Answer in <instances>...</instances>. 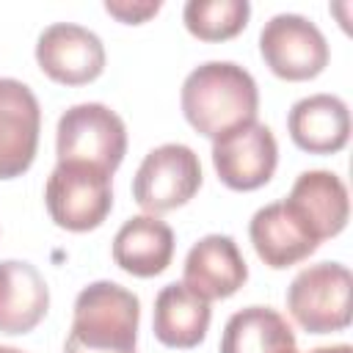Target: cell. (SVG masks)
<instances>
[{
	"label": "cell",
	"instance_id": "obj_10",
	"mask_svg": "<svg viewBox=\"0 0 353 353\" xmlns=\"http://www.w3.org/2000/svg\"><path fill=\"white\" fill-rule=\"evenodd\" d=\"M41 108L17 77H0V179L22 176L36 157Z\"/></svg>",
	"mask_w": 353,
	"mask_h": 353
},
{
	"label": "cell",
	"instance_id": "obj_1",
	"mask_svg": "<svg viewBox=\"0 0 353 353\" xmlns=\"http://www.w3.org/2000/svg\"><path fill=\"white\" fill-rule=\"evenodd\" d=\"M179 105L185 121L204 138H218L226 130L256 121L259 88L248 69L234 61L199 63L182 83Z\"/></svg>",
	"mask_w": 353,
	"mask_h": 353
},
{
	"label": "cell",
	"instance_id": "obj_7",
	"mask_svg": "<svg viewBox=\"0 0 353 353\" xmlns=\"http://www.w3.org/2000/svg\"><path fill=\"white\" fill-rule=\"evenodd\" d=\"M259 55L281 80H312L328 66V41L323 30L301 14H276L259 30Z\"/></svg>",
	"mask_w": 353,
	"mask_h": 353
},
{
	"label": "cell",
	"instance_id": "obj_8",
	"mask_svg": "<svg viewBox=\"0 0 353 353\" xmlns=\"http://www.w3.org/2000/svg\"><path fill=\"white\" fill-rule=\"evenodd\" d=\"M212 165L232 190H256L270 182L279 165V143L262 121H245L212 138Z\"/></svg>",
	"mask_w": 353,
	"mask_h": 353
},
{
	"label": "cell",
	"instance_id": "obj_4",
	"mask_svg": "<svg viewBox=\"0 0 353 353\" xmlns=\"http://www.w3.org/2000/svg\"><path fill=\"white\" fill-rule=\"evenodd\" d=\"M113 174L88 163H58L47 176L44 204L55 226L66 232H91L102 226L113 207Z\"/></svg>",
	"mask_w": 353,
	"mask_h": 353
},
{
	"label": "cell",
	"instance_id": "obj_13",
	"mask_svg": "<svg viewBox=\"0 0 353 353\" xmlns=\"http://www.w3.org/2000/svg\"><path fill=\"white\" fill-rule=\"evenodd\" d=\"M287 132L309 154H334L350 138V110L336 94L303 97L287 113Z\"/></svg>",
	"mask_w": 353,
	"mask_h": 353
},
{
	"label": "cell",
	"instance_id": "obj_15",
	"mask_svg": "<svg viewBox=\"0 0 353 353\" xmlns=\"http://www.w3.org/2000/svg\"><path fill=\"white\" fill-rule=\"evenodd\" d=\"M174 256V232L157 215L127 218L113 237V262L138 279L160 276Z\"/></svg>",
	"mask_w": 353,
	"mask_h": 353
},
{
	"label": "cell",
	"instance_id": "obj_9",
	"mask_svg": "<svg viewBox=\"0 0 353 353\" xmlns=\"http://www.w3.org/2000/svg\"><path fill=\"white\" fill-rule=\"evenodd\" d=\"M39 69L61 85H85L105 69L102 39L74 22H52L36 41Z\"/></svg>",
	"mask_w": 353,
	"mask_h": 353
},
{
	"label": "cell",
	"instance_id": "obj_20",
	"mask_svg": "<svg viewBox=\"0 0 353 353\" xmlns=\"http://www.w3.org/2000/svg\"><path fill=\"white\" fill-rule=\"evenodd\" d=\"M160 0H105V11L127 25H141L160 11Z\"/></svg>",
	"mask_w": 353,
	"mask_h": 353
},
{
	"label": "cell",
	"instance_id": "obj_22",
	"mask_svg": "<svg viewBox=\"0 0 353 353\" xmlns=\"http://www.w3.org/2000/svg\"><path fill=\"white\" fill-rule=\"evenodd\" d=\"M0 353H22L19 347H8V345H0Z\"/></svg>",
	"mask_w": 353,
	"mask_h": 353
},
{
	"label": "cell",
	"instance_id": "obj_11",
	"mask_svg": "<svg viewBox=\"0 0 353 353\" xmlns=\"http://www.w3.org/2000/svg\"><path fill=\"white\" fill-rule=\"evenodd\" d=\"M248 237L256 256L273 270L303 262L320 245L309 221L287 199L259 207L248 223Z\"/></svg>",
	"mask_w": 353,
	"mask_h": 353
},
{
	"label": "cell",
	"instance_id": "obj_14",
	"mask_svg": "<svg viewBox=\"0 0 353 353\" xmlns=\"http://www.w3.org/2000/svg\"><path fill=\"white\" fill-rule=\"evenodd\" d=\"M50 309V287L25 259L0 262V334L33 331Z\"/></svg>",
	"mask_w": 353,
	"mask_h": 353
},
{
	"label": "cell",
	"instance_id": "obj_21",
	"mask_svg": "<svg viewBox=\"0 0 353 353\" xmlns=\"http://www.w3.org/2000/svg\"><path fill=\"white\" fill-rule=\"evenodd\" d=\"M309 353H353V347L350 345H323V347H312Z\"/></svg>",
	"mask_w": 353,
	"mask_h": 353
},
{
	"label": "cell",
	"instance_id": "obj_19",
	"mask_svg": "<svg viewBox=\"0 0 353 353\" xmlns=\"http://www.w3.org/2000/svg\"><path fill=\"white\" fill-rule=\"evenodd\" d=\"M251 17L248 0H188L182 8L185 28L201 41H226L237 36Z\"/></svg>",
	"mask_w": 353,
	"mask_h": 353
},
{
	"label": "cell",
	"instance_id": "obj_16",
	"mask_svg": "<svg viewBox=\"0 0 353 353\" xmlns=\"http://www.w3.org/2000/svg\"><path fill=\"white\" fill-rule=\"evenodd\" d=\"M210 301L182 281L165 284L154 298L152 331L165 347H196L210 328Z\"/></svg>",
	"mask_w": 353,
	"mask_h": 353
},
{
	"label": "cell",
	"instance_id": "obj_3",
	"mask_svg": "<svg viewBox=\"0 0 353 353\" xmlns=\"http://www.w3.org/2000/svg\"><path fill=\"white\" fill-rule=\"evenodd\" d=\"M58 163H88L113 174L127 154V127L102 102H80L61 113L55 130Z\"/></svg>",
	"mask_w": 353,
	"mask_h": 353
},
{
	"label": "cell",
	"instance_id": "obj_5",
	"mask_svg": "<svg viewBox=\"0 0 353 353\" xmlns=\"http://www.w3.org/2000/svg\"><path fill=\"white\" fill-rule=\"evenodd\" d=\"M353 276L342 262H317L295 273L287 287V312L306 334H331L350 325Z\"/></svg>",
	"mask_w": 353,
	"mask_h": 353
},
{
	"label": "cell",
	"instance_id": "obj_12",
	"mask_svg": "<svg viewBox=\"0 0 353 353\" xmlns=\"http://www.w3.org/2000/svg\"><path fill=\"white\" fill-rule=\"evenodd\" d=\"M248 281V265L229 234H204L190 245L182 265V284L207 301L229 298Z\"/></svg>",
	"mask_w": 353,
	"mask_h": 353
},
{
	"label": "cell",
	"instance_id": "obj_6",
	"mask_svg": "<svg viewBox=\"0 0 353 353\" xmlns=\"http://www.w3.org/2000/svg\"><path fill=\"white\" fill-rule=\"evenodd\" d=\"M201 188L199 154L185 143H160L141 160L132 176V199L146 215L188 204Z\"/></svg>",
	"mask_w": 353,
	"mask_h": 353
},
{
	"label": "cell",
	"instance_id": "obj_18",
	"mask_svg": "<svg viewBox=\"0 0 353 353\" xmlns=\"http://www.w3.org/2000/svg\"><path fill=\"white\" fill-rule=\"evenodd\" d=\"M221 353H298L287 317L270 306H245L234 312L221 334Z\"/></svg>",
	"mask_w": 353,
	"mask_h": 353
},
{
	"label": "cell",
	"instance_id": "obj_17",
	"mask_svg": "<svg viewBox=\"0 0 353 353\" xmlns=\"http://www.w3.org/2000/svg\"><path fill=\"white\" fill-rule=\"evenodd\" d=\"M287 201L309 221L320 243L328 237H336L347 223V212H350L347 188L334 171H325V168L303 171L292 182Z\"/></svg>",
	"mask_w": 353,
	"mask_h": 353
},
{
	"label": "cell",
	"instance_id": "obj_2",
	"mask_svg": "<svg viewBox=\"0 0 353 353\" xmlns=\"http://www.w3.org/2000/svg\"><path fill=\"white\" fill-rule=\"evenodd\" d=\"M141 301L116 281H91L74 298L63 353H135Z\"/></svg>",
	"mask_w": 353,
	"mask_h": 353
}]
</instances>
